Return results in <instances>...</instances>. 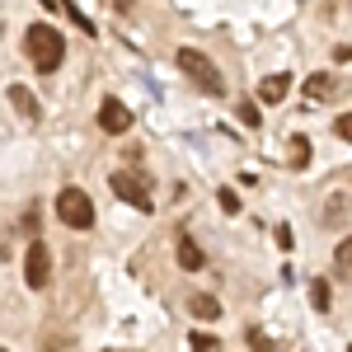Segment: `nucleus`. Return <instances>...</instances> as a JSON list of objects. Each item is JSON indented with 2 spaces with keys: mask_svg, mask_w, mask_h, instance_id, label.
<instances>
[{
  "mask_svg": "<svg viewBox=\"0 0 352 352\" xmlns=\"http://www.w3.org/2000/svg\"><path fill=\"white\" fill-rule=\"evenodd\" d=\"M329 89H333V76H329V71H315V76L305 80V99L315 104V99H324Z\"/></svg>",
  "mask_w": 352,
  "mask_h": 352,
  "instance_id": "11",
  "label": "nucleus"
},
{
  "mask_svg": "<svg viewBox=\"0 0 352 352\" xmlns=\"http://www.w3.org/2000/svg\"><path fill=\"white\" fill-rule=\"evenodd\" d=\"M94 217H99V212H94V197H89L85 188H61V192H56V221H61V226H71V230H89Z\"/></svg>",
  "mask_w": 352,
  "mask_h": 352,
  "instance_id": "3",
  "label": "nucleus"
},
{
  "mask_svg": "<svg viewBox=\"0 0 352 352\" xmlns=\"http://www.w3.org/2000/svg\"><path fill=\"white\" fill-rule=\"evenodd\" d=\"M333 258H338V268H352V235L338 244V254H333Z\"/></svg>",
  "mask_w": 352,
  "mask_h": 352,
  "instance_id": "18",
  "label": "nucleus"
},
{
  "mask_svg": "<svg viewBox=\"0 0 352 352\" xmlns=\"http://www.w3.org/2000/svg\"><path fill=\"white\" fill-rule=\"evenodd\" d=\"M174 61H179V71H184L192 85H202L207 94H226V80H221V71L212 66V56H207V52H197V47H179Z\"/></svg>",
  "mask_w": 352,
  "mask_h": 352,
  "instance_id": "2",
  "label": "nucleus"
},
{
  "mask_svg": "<svg viewBox=\"0 0 352 352\" xmlns=\"http://www.w3.org/2000/svg\"><path fill=\"white\" fill-rule=\"evenodd\" d=\"M188 343H192V352H217V338H212V333H202V329L192 333Z\"/></svg>",
  "mask_w": 352,
  "mask_h": 352,
  "instance_id": "15",
  "label": "nucleus"
},
{
  "mask_svg": "<svg viewBox=\"0 0 352 352\" xmlns=\"http://www.w3.org/2000/svg\"><path fill=\"white\" fill-rule=\"evenodd\" d=\"M249 348H254V352H272V343L258 333V329H249Z\"/></svg>",
  "mask_w": 352,
  "mask_h": 352,
  "instance_id": "19",
  "label": "nucleus"
},
{
  "mask_svg": "<svg viewBox=\"0 0 352 352\" xmlns=\"http://www.w3.org/2000/svg\"><path fill=\"white\" fill-rule=\"evenodd\" d=\"M5 94H10V104H14V109L24 113V118H38V104H33V94H28L24 85H10Z\"/></svg>",
  "mask_w": 352,
  "mask_h": 352,
  "instance_id": "9",
  "label": "nucleus"
},
{
  "mask_svg": "<svg viewBox=\"0 0 352 352\" xmlns=\"http://www.w3.org/2000/svg\"><path fill=\"white\" fill-rule=\"evenodd\" d=\"M240 122H244V127H258V122H263L258 104H240Z\"/></svg>",
  "mask_w": 352,
  "mask_h": 352,
  "instance_id": "16",
  "label": "nucleus"
},
{
  "mask_svg": "<svg viewBox=\"0 0 352 352\" xmlns=\"http://www.w3.org/2000/svg\"><path fill=\"white\" fill-rule=\"evenodd\" d=\"M292 164H296V169L310 164V141H305V136H292Z\"/></svg>",
  "mask_w": 352,
  "mask_h": 352,
  "instance_id": "12",
  "label": "nucleus"
},
{
  "mask_svg": "<svg viewBox=\"0 0 352 352\" xmlns=\"http://www.w3.org/2000/svg\"><path fill=\"white\" fill-rule=\"evenodd\" d=\"M109 184H113V192H118L122 202H132L136 212H155V197H151V188H146V179H141V174H132V169H118Z\"/></svg>",
  "mask_w": 352,
  "mask_h": 352,
  "instance_id": "5",
  "label": "nucleus"
},
{
  "mask_svg": "<svg viewBox=\"0 0 352 352\" xmlns=\"http://www.w3.org/2000/svg\"><path fill=\"white\" fill-rule=\"evenodd\" d=\"M188 310L197 315V320H217V315H221V300H217V296H202V292H197V296L188 300Z\"/></svg>",
  "mask_w": 352,
  "mask_h": 352,
  "instance_id": "10",
  "label": "nucleus"
},
{
  "mask_svg": "<svg viewBox=\"0 0 352 352\" xmlns=\"http://www.w3.org/2000/svg\"><path fill=\"white\" fill-rule=\"evenodd\" d=\"M217 202H221V212H226V217H240V192H235V188H221Z\"/></svg>",
  "mask_w": 352,
  "mask_h": 352,
  "instance_id": "13",
  "label": "nucleus"
},
{
  "mask_svg": "<svg viewBox=\"0 0 352 352\" xmlns=\"http://www.w3.org/2000/svg\"><path fill=\"white\" fill-rule=\"evenodd\" d=\"M66 14H71V19H76V28H80V33H94V24H89V19H85L80 10H76V5H71V10H66Z\"/></svg>",
  "mask_w": 352,
  "mask_h": 352,
  "instance_id": "20",
  "label": "nucleus"
},
{
  "mask_svg": "<svg viewBox=\"0 0 352 352\" xmlns=\"http://www.w3.org/2000/svg\"><path fill=\"white\" fill-rule=\"evenodd\" d=\"M333 136L352 146V113H338V118H333Z\"/></svg>",
  "mask_w": 352,
  "mask_h": 352,
  "instance_id": "14",
  "label": "nucleus"
},
{
  "mask_svg": "<svg viewBox=\"0 0 352 352\" xmlns=\"http://www.w3.org/2000/svg\"><path fill=\"white\" fill-rule=\"evenodd\" d=\"M292 94V76L282 71V76H263L258 80V104H282Z\"/></svg>",
  "mask_w": 352,
  "mask_h": 352,
  "instance_id": "7",
  "label": "nucleus"
},
{
  "mask_svg": "<svg viewBox=\"0 0 352 352\" xmlns=\"http://www.w3.org/2000/svg\"><path fill=\"white\" fill-rule=\"evenodd\" d=\"M47 282H52V249L43 240H33L24 249V287L28 292H43Z\"/></svg>",
  "mask_w": 352,
  "mask_h": 352,
  "instance_id": "4",
  "label": "nucleus"
},
{
  "mask_svg": "<svg viewBox=\"0 0 352 352\" xmlns=\"http://www.w3.org/2000/svg\"><path fill=\"white\" fill-rule=\"evenodd\" d=\"M310 300H315V310H329V287H324V282L310 287Z\"/></svg>",
  "mask_w": 352,
  "mask_h": 352,
  "instance_id": "17",
  "label": "nucleus"
},
{
  "mask_svg": "<svg viewBox=\"0 0 352 352\" xmlns=\"http://www.w3.org/2000/svg\"><path fill=\"white\" fill-rule=\"evenodd\" d=\"M24 56L33 61V71L52 76L56 66H61V56H66V43H61V33H56L52 24H28V33H24Z\"/></svg>",
  "mask_w": 352,
  "mask_h": 352,
  "instance_id": "1",
  "label": "nucleus"
},
{
  "mask_svg": "<svg viewBox=\"0 0 352 352\" xmlns=\"http://www.w3.org/2000/svg\"><path fill=\"white\" fill-rule=\"evenodd\" d=\"M99 127H104L109 136L132 132V109H127L122 99H104V104H99Z\"/></svg>",
  "mask_w": 352,
  "mask_h": 352,
  "instance_id": "6",
  "label": "nucleus"
},
{
  "mask_svg": "<svg viewBox=\"0 0 352 352\" xmlns=\"http://www.w3.org/2000/svg\"><path fill=\"white\" fill-rule=\"evenodd\" d=\"M179 268H184V272H202V268H207V254H202L188 235H179Z\"/></svg>",
  "mask_w": 352,
  "mask_h": 352,
  "instance_id": "8",
  "label": "nucleus"
}]
</instances>
